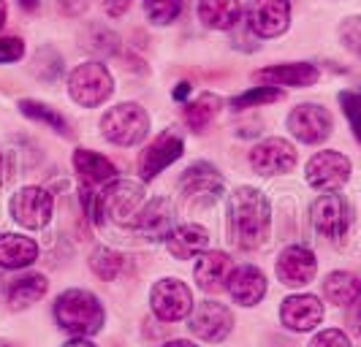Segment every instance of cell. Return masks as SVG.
I'll return each mask as SVG.
<instances>
[{"label":"cell","instance_id":"34","mask_svg":"<svg viewBox=\"0 0 361 347\" xmlns=\"http://www.w3.org/2000/svg\"><path fill=\"white\" fill-rule=\"evenodd\" d=\"M92 33H95V41L92 38H85V46L90 49L92 55H114L117 52V36L111 33V30H104L101 25H92L90 27Z\"/></svg>","mask_w":361,"mask_h":347},{"label":"cell","instance_id":"20","mask_svg":"<svg viewBox=\"0 0 361 347\" xmlns=\"http://www.w3.org/2000/svg\"><path fill=\"white\" fill-rule=\"evenodd\" d=\"M318 68L312 63H286V65H267L255 73L261 84L271 87H310L318 82Z\"/></svg>","mask_w":361,"mask_h":347},{"label":"cell","instance_id":"40","mask_svg":"<svg viewBox=\"0 0 361 347\" xmlns=\"http://www.w3.org/2000/svg\"><path fill=\"white\" fill-rule=\"evenodd\" d=\"M63 347H95L92 342H87L85 336H79V339H71V342H66Z\"/></svg>","mask_w":361,"mask_h":347},{"label":"cell","instance_id":"27","mask_svg":"<svg viewBox=\"0 0 361 347\" xmlns=\"http://www.w3.org/2000/svg\"><path fill=\"white\" fill-rule=\"evenodd\" d=\"M47 288H49V282L44 275L19 277L17 282H11V288H8V307L11 310H27V307H33L36 301L44 298Z\"/></svg>","mask_w":361,"mask_h":347},{"label":"cell","instance_id":"36","mask_svg":"<svg viewBox=\"0 0 361 347\" xmlns=\"http://www.w3.org/2000/svg\"><path fill=\"white\" fill-rule=\"evenodd\" d=\"M307 347H350V339H348L345 331L326 329V331H318V334L310 339Z\"/></svg>","mask_w":361,"mask_h":347},{"label":"cell","instance_id":"24","mask_svg":"<svg viewBox=\"0 0 361 347\" xmlns=\"http://www.w3.org/2000/svg\"><path fill=\"white\" fill-rule=\"evenodd\" d=\"M38 258V244L19 234L0 236V266L3 269H25Z\"/></svg>","mask_w":361,"mask_h":347},{"label":"cell","instance_id":"26","mask_svg":"<svg viewBox=\"0 0 361 347\" xmlns=\"http://www.w3.org/2000/svg\"><path fill=\"white\" fill-rule=\"evenodd\" d=\"M324 296L334 307H353L361 296V279L350 272H331L324 279Z\"/></svg>","mask_w":361,"mask_h":347},{"label":"cell","instance_id":"44","mask_svg":"<svg viewBox=\"0 0 361 347\" xmlns=\"http://www.w3.org/2000/svg\"><path fill=\"white\" fill-rule=\"evenodd\" d=\"M6 179V165H3V155H0V184Z\"/></svg>","mask_w":361,"mask_h":347},{"label":"cell","instance_id":"22","mask_svg":"<svg viewBox=\"0 0 361 347\" xmlns=\"http://www.w3.org/2000/svg\"><path fill=\"white\" fill-rule=\"evenodd\" d=\"M180 187L188 198H217L223 193V177L209 163H196L182 174Z\"/></svg>","mask_w":361,"mask_h":347},{"label":"cell","instance_id":"16","mask_svg":"<svg viewBox=\"0 0 361 347\" xmlns=\"http://www.w3.org/2000/svg\"><path fill=\"white\" fill-rule=\"evenodd\" d=\"M280 320L288 331H312L321 326L324 320V304L318 296H310V293H299V296H288L283 304H280Z\"/></svg>","mask_w":361,"mask_h":347},{"label":"cell","instance_id":"11","mask_svg":"<svg viewBox=\"0 0 361 347\" xmlns=\"http://www.w3.org/2000/svg\"><path fill=\"white\" fill-rule=\"evenodd\" d=\"M182 152H185V141H182L180 133L163 130L161 136H155L149 141V146L142 152V158H139V177L145 182H152L163 168H169L174 160H180Z\"/></svg>","mask_w":361,"mask_h":347},{"label":"cell","instance_id":"29","mask_svg":"<svg viewBox=\"0 0 361 347\" xmlns=\"http://www.w3.org/2000/svg\"><path fill=\"white\" fill-rule=\"evenodd\" d=\"M19 111H22L27 120H33V122H44V125H49V128L57 130V133H63L66 139H71L73 136L68 120H66L60 111H54L52 106H47V103H38V101L25 98V101H19Z\"/></svg>","mask_w":361,"mask_h":347},{"label":"cell","instance_id":"2","mask_svg":"<svg viewBox=\"0 0 361 347\" xmlns=\"http://www.w3.org/2000/svg\"><path fill=\"white\" fill-rule=\"evenodd\" d=\"M54 317L73 336H92L104 329L106 312L101 307V301L92 296L90 291L82 288H71L63 296H57L54 301Z\"/></svg>","mask_w":361,"mask_h":347},{"label":"cell","instance_id":"42","mask_svg":"<svg viewBox=\"0 0 361 347\" xmlns=\"http://www.w3.org/2000/svg\"><path fill=\"white\" fill-rule=\"evenodd\" d=\"M19 6H22V8H25V11H27V14H30V11H36L38 8V0H17Z\"/></svg>","mask_w":361,"mask_h":347},{"label":"cell","instance_id":"25","mask_svg":"<svg viewBox=\"0 0 361 347\" xmlns=\"http://www.w3.org/2000/svg\"><path fill=\"white\" fill-rule=\"evenodd\" d=\"M199 17L212 30H231L242 19L239 0H199Z\"/></svg>","mask_w":361,"mask_h":347},{"label":"cell","instance_id":"37","mask_svg":"<svg viewBox=\"0 0 361 347\" xmlns=\"http://www.w3.org/2000/svg\"><path fill=\"white\" fill-rule=\"evenodd\" d=\"M25 55V41L14 36H0V63H17Z\"/></svg>","mask_w":361,"mask_h":347},{"label":"cell","instance_id":"3","mask_svg":"<svg viewBox=\"0 0 361 347\" xmlns=\"http://www.w3.org/2000/svg\"><path fill=\"white\" fill-rule=\"evenodd\" d=\"M101 133L106 136V141L117 146L142 144L149 133V114L139 103L111 106L101 120Z\"/></svg>","mask_w":361,"mask_h":347},{"label":"cell","instance_id":"21","mask_svg":"<svg viewBox=\"0 0 361 347\" xmlns=\"http://www.w3.org/2000/svg\"><path fill=\"white\" fill-rule=\"evenodd\" d=\"M228 293L239 307H255L267 296V277L255 266H236L228 279Z\"/></svg>","mask_w":361,"mask_h":347},{"label":"cell","instance_id":"15","mask_svg":"<svg viewBox=\"0 0 361 347\" xmlns=\"http://www.w3.org/2000/svg\"><path fill=\"white\" fill-rule=\"evenodd\" d=\"M277 279L288 288H302L312 282V277L318 272V260L312 255L310 247H302V244H290L286 247L280 258H277Z\"/></svg>","mask_w":361,"mask_h":347},{"label":"cell","instance_id":"38","mask_svg":"<svg viewBox=\"0 0 361 347\" xmlns=\"http://www.w3.org/2000/svg\"><path fill=\"white\" fill-rule=\"evenodd\" d=\"M104 3H106V11L111 17H123L128 11V3L130 0H104Z\"/></svg>","mask_w":361,"mask_h":347},{"label":"cell","instance_id":"8","mask_svg":"<svg viewBox=\"0 0 361 347\" xmlns=\"http://www.w3.org/2000/svg\"><path fill=\"white\" fill-rule=\"evenodd\" d=\"M305 177H307L310 187H315L321 193H334L350 179V160L345 158L343 152L324 149V152L312 155L307 160Z\"/></svg>","mask_w":361,"mask_h":347},{"label":"cell","instance_id":"33","mask_svg":"<svg viewBox=\"0 0 361 347\" xmlns=\"http://www.w3.org/2000/svg\"><path fill=\"white\" fill-rule=\"evenodd\" d=\"M340 106H343L345 117L350 122V130H353L356 141L361 144V92H353V90L340 92Z\"/></svg>","mask_w":361,"mask_h":347},{"label":"cell","instance_id":"1","mask_svg":"<svg viewBox=\"0 0 361 347\" xmlns=\"http://www.w3.org/2000/svg\"><path fill=\"white\" fill-rule=\"evenodd\" d=\"M231 241L242 250H258L269 239L271 206L255 187H236L228 201Z\"/></svg>","mask_w":361,"mask_h":347},{"label":"cell","instance_id":"31","mask_svg":"<svg viewBox=\"0 0 361 347\" xmlns=\"http://www.w3.org/2000/svg\"><path fill=\"white\" fill-rule=\"evenodd\" d=\"M274 101H283V90L271 87V84H261L255 90L236 95L234 101H231V106L234 109H253V106H264V103H274Z\"/></svg>","mask_w":361,"mask_h":347},{"label":"cell","instance_id":"28","mask_svg":"<svg viewBox=\"0 0 361 347\" xmlns=\"http://www.w3.org/2000/svg\"><path fill=\"white\" fill-rule=\"evenodd\" d=\"M220 111V98L215 92H201L193 103H188L185 109V122L193 133H201V130L209 128V122L215 120V114Z\"/></svg>","mask_w":361,"mask_h":347},{"label":"cell","instance_id":"18","mask_svg":"<svg viewBox=\"0 0 361 347\" xmlns=\"http://www.w3.org/2000/svg\"><path fill=\"white\" fill-rule=\"evenodd\" d=\"M133 225H136V231L145 239H149V241L169 239V234L177 228V225H174V206H171L169 198H152V201H147L145 206L139 209Z\"/></svg>","mask_w":361,"mask_h":347},{"label":"cell","instance_id":"32","mask_svg":"<svg viewBox=\"0 0 361 347\" xmlns=\"http://www.w3.org/2000/svg\"><path fill=\"white\" fill-rule=\"evenodd\" d=\"M145 11L152 25L166 27L182 14V0H145Z\"/></svg>","mask_w":361,"mask_h":347},{"label":"cell","instance_id":"7","mask_svg":"<svg viewBox=\"0 0 361 347\" xmlns=\"http://www.w3.org/2000/svg\"><path fill=\"white\" fill-rule=\"evenodd\" d=\"M310 220H312V225H315V231L321 236L331 239V241H340L348 234V228H350L353 212H350V206H348L343 196L324 193L321 198H315L312 206H310Z\"/></svg>","mask_w":361,"mask_h":347},{"label":"cell","instance_id":"12","mask_svg":"<svg viewBox=\"0 0 361 347\" xmlns=\"http://www.w3.org/2000/svg\"><path fill=\"white\" fill-rule=\"evenodd\" d=\"M331 114L318 103H302L288 114V130L302 144H324L331 136Z\"/></svg>","mask_w":361,"mask_h":347},{"label":"cell","instance_id":"5","mask_svg":"<svg viewBox=\"0 0 361 347\" xmlns=\"http://www.w3.org/2000/svg\"><path fill=\"white\" fill-rule=\"evenodd\" d=\"M149 307L158 320L177 323L182 317H190L193 312V293L180 279H161L149 291Z\"/></svg>","mask_w":361,"mask_h":347},{"label":"cell","instance_id":"14","mask_svg":"<svg viewBox=\"0 0 361 347\" xmlns=\"http://www.w3.org/2000/svg\"><path fill=\"white\" fill-rule=\"evenodd\" d=\"M104 198V212L106 217H111L114 222L126 225L130 220H136L139 209H142V201H145V190L139 182H130V179H117L111 182L101 193Z\"/></svg>","mask_w":361,"mask_h":347},{"label":"cell","instance_id":"45","mask_svg":"<svg viewBox=\"0 0 361 347\" xmlns=\"http://www.w3.org/2000/svg\"><path fill=\"white\" fill-rule=\"evenodd\" d=\"M0 347H19V345H14V342H8V339H0Z\"/></svg>","mask_w":361,"mask_h":347},{"label":"cell","instance_id":"43","mask_svg":"<svg viewBox=\"0 0 361 347\" xmlns=\"http://www.w3.org/2000/svg\"><path fill=\"white\" fill-rule=\"evenodd\" d=\"M6 14H8V8H6V0H0V27L6 25Z\"/></svg>","mask_w":361,"mask_h":347},{"label":"cell","instance_id":"4","mask_svg":"<svg viewBox=\"0 0 361 347\" xmlns=\"http://www.w3.org/2000/svg\"><path fill=\"white\" fill-rule=\"evenodd\" d=\"M68 92H71V98L79 106L95 109V106L106 103L109 98H111L114 79H111V73L106 71L104 63H95V60L92 63H82L68 76Z\"/></svg>","mask_w":361,"mask_h":347},{"label":"cell","instance_id":"41","mask_svg":"<svg viewBox=\"0 0 361 347\" xmlns=\"http://www.w3.org/2000/svg\"><path fill=\"white\" fill-rule=\"evenodd\" d=\"M163 347H196L190 339H171V342H166Z\"/></svg>","mask_w":361,"mask_h":347},{"label":"cell","instance_id":"6","mask_svg":"<svg viewBox=\"0 0 361 347\" xmlns=\"http://www.w3.org/2000/svg\"><path fill=\"white\" fill-rule=\"evenodd\" d=\"M245 19L255 38H280L290 25L288 0H247Z\"/></svg>","mask_w":361,"mask_h":347},{"label":"cell","instance_id":"19","mask_svg":"<svg viewBox=\"0 0 361 347\" xmlns=\"http://www.w3.org/2000/svg\"><path fill=\"white\" fill-rule=\"evenodd\" d=\"M234 260L226 253H201V258L196 260V285L207 293H220L228 288V279L234 272Z\"/></svg>","mask_w":361,"mask_h":347},{"label":"cell","instance_id":"17","mask_svg":"<svg viewBox=\"0 0 361 347\" xmlns=\"http://www.w3.org/2000/svg\"><path fill=\"white\" fill-rule=\"evenodd\" d=\"M73 168L82 179V190H106L111 182H117V168L114 163L104 158L101 152L92 149H76L73 152Z\"/></svg>","mask_w":361,"mask_h":347},{"label":"cell","instance_id":"35","mask_svg":"<svg viewBox=\"0 0 361 347\" xmlns=\"http://www.w3.org/2000/svg\"><path fill=\"white\" fill-rule=\"evenodd\" d=\"M340 41L343 46L361 60V17H350L340 25Z\"/></svg>","mask_w":361,"mask_h":347},{"label":"cell","instance_id":"30","mask_svg":"<svg viewBox=\"0 0 361 347\" xmlns=\"http://www.w3.org/2000/svg\"><path fill=\"white\" fill-rule=\"evenodd\" d=\"M90 269L92 275L101 277V279H114L123 269V255L109 250V247H98L90 255Z\"/></svg>","mask_w":361,"mask_h":347},{"label":"cell","instance_id":"39","mask_svg":"<svg viewBox=\"0 0 361 347\" xmlns=\"http://www.w3.org/2000/svg\"><path fill=\"white\" fill-rule=\"evenodd\" d=\"M188 92H190V84H188V82H182V84H177V90H174V98H177V101H185V98H188Z\"/></svg>","mask_w":361,"mask_h":347},{"label":"cell","instance_id":"10","mask_svg":"<svg viewBox=\"0 0 361 347\" xmlns=\"http://www.w3.org/2000/svg\"><path fill=\"white\" fill-rule=\"evenodd\" d=\"M188 329L193 331V336L201 342H223L231 329H234V315L228 307L217 304V301H201L199 307H193Z\"/></svg>","mask_w":361,"mask_h":347},{"label":"cell","instance_id":"23","mask_svg":"<svg viewBox=\"0 0 361 347\" xmlns=\"http://www.w3.org/2000/svg\"><path fill=\"white\" fill-rule=\"evenodd\" d=\"M166 244H169V253L177 260H190V258H199L209 247V234H207V228L188 222V225H177L169 234Z\"/></svg>","mask_w":361,"mask_h":347},{"label":"cell","instance_id":"13","mask_svg":"<svg viewBox=\"0 0 361 347\" xmlns=\"http://www.w3.org/2000/svg\"><path fill=\"white\" fill-rule=\"evenodd\" d=\"M250 165L261 177H280L296 165V146L286 139H264L250 152Z\"/></svg>","mask_w":361,"mask_h":347},{"label":"cell","instance_id":"9","mask_svg":"<svg viewBox=\"0 0 361 347\" xmlns=\"http://www.w3.org/2000/svg\"><path fill=\"white\" fill-rule=\"evenodd\" d=\"M54 212V201L49 190L44 187H22L11 198V217L17 220L22 228L30 231H41Z\"/></svg>","mask_w":361,"mask_h":347}]
</instances>
